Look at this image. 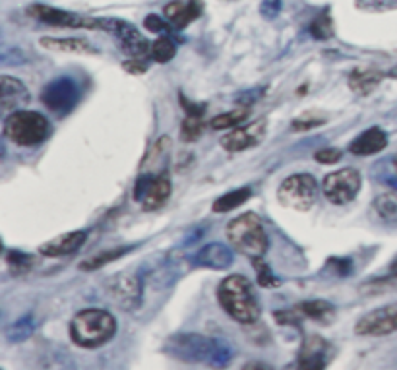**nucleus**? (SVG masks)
<instances>
[{"label":"nucleus","mask_w":397,"mask_h":370,"mask_svg":"<svg viewBox=\"0 0 397 370\" xmlns=\"http://www.w3.org/2000/svg\"><path fill=\"white\" fill-rule=\"evenodd\" d=\"M29 16L43 23H49L55 28H70V29H101L99 18H89V16L76 14L60 8L45 6V4H33L28 10Z\"/></svg>","instance_id":"obj_11"},{"label":"nucleus","mask_w":397,"mask_h":370,"mask_svg":"<svg viewBox=\"0 0 397 370\" xmlns=\"http://www.w3.org/2000/svg\"><path fill=\"white\" fill-rule=\"evenodd\" d=\"M126 252H130V246H119V249H111V250H101L97 254H93V256L85 258L84 262L80 263V270L84 271H93V270H99L107 263L114 262V260H119L121 256H124Z\"/></svg>","instance_id":"obj_25"},{"label":"nucleus","mask_w":397,"mask_h":370,"mask_svg":"<svg viewBox=\"0 0 397 370\" xmlns=\"http://www.w3.org/2000/svg\"><path fill=\"white\" fill-rule=\"evenodd\" d=\"M343 157V151L337 148H326V150H320L314 153V159L322 165H334Z\"/></svg>","instance_id":"obj_35"},{"label":"nucleus","mask_w":397,"mask_h":370,"mask_svg":"<svg viewBox=\"0 0 397 370\" xmlns=\"http://www.w3.org/2000/svg\"><path fill=\"white\" fill-rule=\"evenodd\" d=\"M116 334V320L111 312L101 308H87L78 312L70 322V337L78 347L97 349Z\"/></svg>","instance_id":"obj_3"},{"label":"nucleus","mask_w":397,"mask_h":370,"mask_svg":"<svg viewBox=\"0 0 397 370\" xmlns=\"http://www.w3.org/2000/svg\"><path fill=\"white\" fill-rule=\"evenodd\" d=\"M393 167H396V171H397V157H396V159H393Z\"/></svg>","instance_id":"obj_43"},{"label":"nucleus","mask_w":397,"mask_h":370,"mask_svg":"<svg viewBox=\"0 0 397 370\" xmlns=\"http://www.w3.org/2000/svg\"><path fill=\"white\" fill-rule=\"evenodd\" d=\"M252 266H254L256 278H258V283L266 287V289H273V287H279L281 281L273 276V271L270 270V266L263 262L262 256L260 258H252Z\"/></svg>","instance_id":"obj_32"},{"label":"nucleus","mask_w":397,"mask_h":370,"mask_svg":"<svg viewBox=\"0 0 397 370\" xmlns=\"http://www.w3.org/2000/svg\"><path fill=\"white\" fill-rule=\"evenodd\" d=\"M80 99V87L76 80L62 76V78H55L43 87L41 101L45 107L49 109L50 113L64 116L68 114L72 109L76 107Z\"/></svg>","instance_id":"obj_8"},{"label":"nucleus","mask_w":397,"mask_h":370,"mask_svg":"<svg viewBox=\"0 0 397 370\" xmlns=\"http://www.w3.org/2000/svg\"><path fill=\"white\" fill-rule=\"evenodd\" d=\"M99 22L101 31H107L116 37V41L126 55L132 58H143L151 55V45L132 23L122 22L119 18H99Z\"/></svg>","instance_id":"obj_9"},{"label":"nucleus","mask_w":397,"mask_h":370,"mask_svg":"<svg viewBox=\"0 0 397 370\" xmlns=\"http://www.w3.org/2000/svg\"><path fill=\"white\" fill-rule=\"evenodd\" d=\"M279 204L295 212H308L318 200V183L308 173L287 177L277 190Z\"/></svg>","instance_id":"obj_6"},{"label":"nucleus","mask_w":397,"mask_h":370,"mask_svg":"<svg viewBox=\"0 0 397 370\" xmlns=\"http://www.w3.org/2000/svg\"><path fill=\"white\" fill-rule=\"evenodd\" d=\"M249 107L244 105L241 109H234V111H227V113L215 116L212 121V129L213 130H227V129H236L241 126L242 122L249 119Z\"/></svg>","instance_id":"obj_26"},{"label":"nucleus","mask_w":397,"mask_h":370,"mask_svg":"<svg viewBox=\"0 0 397 370\" xmlns=\"http://www.w3.org/2000/svg\"><path fill=\"white\" fill-rule=\"evenodd\" d=\"M202 134H204L202 116H192V114H188L185 121H183V126H180V138H183V142H196Z\"/></svg>","instance_id":"obj_31"},{"label":"nucleus","mask_w":397,"mask_h":370,"mask_svg":"<svg viewBox=\"0 0 397 370\" xmlns=\"http://www.w3.org/2000/svg\"><path fill=\"white\" fill-rule=\"evenodd\" d=\"M324 119H297L293 122V130H312L318 129Z\"/></svg>","instance_id":"obj_38"},{"label":"nucleus","mask_w":397,"mask_h":370,"mask_svg":"<svg viewBox=\"0 0 397 370\" xmlns=\"http://www.w3.org/2000/svg\"><path fill=\"white\" fill-rule=\"evenodd\" d=\"M300 318H310L316 322H332L335 316V306L327 300H306L295 306Z\"/></svg>","instance_id":"obj_23"},{"label":"nucleus","mask_w":397,"mask_h":370,"mask_svg":"<svg viewBox=\"0 0 397 370\" xmlns=\"http://www.w3.org/2000/svg\"><path fill=\"white\" fill-rule=\"evenodd\" d=\"M337 266H334L335 270L339 271L341 276H345V273H349V270H351V262L349 260H334Z\"/></svg>","instance_id":"obj_40"},{"label":"nucleus","mask_w":397,"mask_h":370,"mask_svg":"<svg viewBox=\"0 0 397 370\" xmlns=\"http://www.w3.org/2000/svg\"><path fill=\"white\" fill-rule=\"evenodd\" d=\"M397 332V303L384 305L372 312L364 314L355 324L357 335H390Z\"/></svg>","instance_id":"obj_13"},{"label":"nucleus","mask_w":397,"mask_h":370,"mask_svg":"<svg viewBox=\"0 0 397 370\" xmlns=\"http://www.w3.org/2000/svg\"><path fill=\"white\" fill-rule=\"evenodd\" d=\"M170 190H173V186H170V178L167 175L142 173L136 180L134 200L142 204L146 212H153L169 200Z\"/></svg>","instance_id":"obj_10"},{"label":"nucleus","mask_w":397,"mask_h":370,"mask_svg":"<svg viewBox=\"0 0 397 370\" xmlns=\"http://www.w3.org/2000/svg\"><path fill=\"white\" fill-rule=\"evenodd\" d=\"M380 82H382V74L370 68H357L349 76V87L362 97L374 92Z\"/></svg>","instance_id":"obj_22"},{"label":"nucleus","mask_w":397,"mask_h":370,"mask_svg":"<svg viewBox=\"0 0 397 370\" xmlns=\"http://www.w3.org/2000/svg\"><path fill=\"white\" fill-rule=\"evenodd\" d=\"M122 68L130 74H134V76H140V74H146L148 70V66L140 62V58H136V60H126V62H122Z\"/></svg>","instance_id":"obj_39"},{"label":"nucleus","mask_w":397,"mask_h":370,"mask_svg":"<svg viewBox=\"0 0 397 370\" xmlns=\"http://www.w3.org/2000/svg\"><path fill=\"white\" fill-rule=\"evenodd\" d=\"M85 239H87V231H70V233L58 235L45 242V244H41L39 252L43 256L49 258L68 256V254H74L76 250L84 246Z\"/></svg>","instance_id":"obj_16"},{"label":"nucleus","mask_w":397,"mask_h":370,"mask_svg":"<svg viewBox=\"0 0 397 370\" xmlns=\"http://www.w3.org/2000/svg\"><path fill=\"white\" fill-rule=\"evenodd\" d=\"M310 33H312L316 39H330L334 36V23H332V18L327 14H320L312 23H310Z\"/></svg>","instance_id":"obj_33"},{"label":"nucleus","mask_w":397,"mask_h":370,"mask_svg":"<svg viewBox=\"0 0 397 370\" xmlns=\"http://www.w3.org/2000/svg\"><path fill=\"white\" fill-rule=\"evenodd\" d=\"M6 263L10 266L12 273H26L33 268L36 258L21 252V250H10V252H6Z\"/></svg>","instance_id":"obj_30"},{"label":"nucleus","mask_w":397,"mask_h":370,"mask_svg":"<svg viewBox=\"0 0 397 370\" xmlns=\"http://www.w3.org/2000/svg\"><path fill=\"white\" fill-rule=\"evenodd\" d=\"M388 146V134L384 132L382 129L378 126H372V129L364 130L361 136H357L355 140L349 146V151L353 156H376L382 150H386Z\"/></svg>","instance_id":"obj_19"},{"label":"nucleus","mask_w":397,"mask_h":370,"mask_svg":"<svg viewBox=\"0 0 397 370\" xmlns=\"http://www.w3.org/2000/svg\"><path fill=\"white\" fill-rule=\"evenodd\" d=\"M250 196H252V190L249 186H242V188H236L233 192L223 194L221 198L215 200L212 210L215 214H227L231 210H236L239 206H242L246 200H250Z\"/></svg>","instance_id":"obj_24"},{"label":"nucleus","mask_w":397,"mask_h":370,"mask_svg":"<svg viewBox=\"0 0 397 370\" xmlns=\"http://www.w3.org/2000/svg\"><path fill=\"white\" fill-rule=\"evenodd\" d=\"M177 55V45L175 41H170L169 37H159L156 39L153 43H151V58L159 62V65H165V62H169L173 60Z\"/></svg>","instance_id":"obj_29"},{"label":"nucleus","mask_w":397,"mask_h":370,"mask_svg":"<svg viewBox=\"0 0 397 370\" xmlns=\"http://www.w3.org/2000/svg\"><path fill=\"white\" fill-rule=\"evenodd\" d=\"M362 177L357 169H341V171L330 173L324 183H322V190L324 196L330 204L334 206H345L349 202L357 198V194L361 190Z\"/></svg>","instance_id":"obj_7"},{"label":"nucleus","mask_w":397,"mask_h":370,"mask_svg":"<svg viewBox=\"0 0 397 370\" xmlns=\"http://www.w3.org/2000/svg\"><path fill=\"white\" fill-rule=\"evenodd\" d=\"M244 369H270L268 364H256V363H249L244 364Z\"/></svg>","instance_id":"obj_41"},{"label":"nucleus","mask_w":397,"mask_h":370,"mask_svg":"<svg viewBox=\"0 0 397 370\" xmlns=\"http://www.w3.org/2000/svg\"><path fill=\"white\" fill-rule=\"evenodd\" d=\"M165 351L183 363L225 366L231 363L234 351L225 339L200 334H177L170 337Z\"/></svg>","instance_id":"obj_1"},{"label":"nucleus","mask_w":397,"mask_h":370,"mask_svg":"<svg viewBox=\"0 0 397 370\" xmlns=\"http://www.w3.org/2000/svg\"><path fill=\"white\" fill-rule=\"evenodd\" d=\"M233 250L225 244H221V242L206 244L194 256V263H198L202 268H210V270H227L229 266H233Z\"/></svg>","instance_id":"obj_17"},{"label":"nucleus","mask_w":397,"mask_h":370,"mask_svg":"<svg viewBox=\"0 0 397 370\" xmlns=\"http://www.w3.org/2000/svg\"><path fill=\"white\" fill-rule=\"evenodd\" d=\"M390 273H391V276H397V260H396V262H391Z\"/></svg>","instance_id":"obj_42"},{"label":"nucleus","mask_w":397,"mask_h":370,"mask_svg":"<svg viewBox=\"0 0 397 370\" xmlns=\"http://www.w3.org/2000/svg\"><path fill=\"white\" fill-rule=\"evenodd\" d=\"M29 101L28 87L18 78L12 76H0V107L2 111H14L23 107Z\"/></svg>","instance_id":"obj_18"},{"label":"nucleus","mask_w":397,"mask_h":370,"mask_svg":"<svg viewBox=\"0 0 397 370\" xmlns=\"http://www.w3.org/2000/svg\"><path fill=\"white\" fill-rule=\"evenodd\" d=\"M200 14H202V4L198 0H190V2L175 0L165 6V18L173 23L175 29H185L196 18H200Z\"/></svg>","instance_id":"obj_20"},{"label":"nucleus","mask_w":397,"mask_h":370,"mask_svg":"<svg viewBox=\"0 0 397 370\" xmlns=\"http://www.w3.org/2000/svg\"><path fill=\"white\" fill-rule=\"evenodd\" d=\"M180 105L186 109V114H192V116H204V113H206L204 103H192L190 99H186L185 95H180Z\"/></svg>","instance_id":"obj_37"},{"label":"nucleus","mask_w":397,"mask_h":370,"mask_svg":"<svg viewBox=\"0 0 397 370\" xmlns=\"http://www.w3.org/2000/svg\"><path fill=\"white\" fill-rule=\"evenodd\" d=\"M221 308L241 324H254L260 318V303L256 297L254 285L244 276H229L217 289Z\"/></svg>","instance_id":"obj_2"},{"label":"nucleus","mask_w":397,"mask_h":370,"mask_svg":"<svg viewBox=\"0 0 397 370\" xmlns=\"http://www.w3.org/2000/svg\"><path fill=\"white\" fill-rule=\"evenodd\" d=\"M279 12H281V0H262V4H260V14H262L266 20H273Z\"/></svg>","instance_id":"obj_36"},{"label":"nucleus","mask_w":397,"mask_h":370,"mask_svg":"<svg viewBox=\"0 0 397 370\" xmlns=\"http://www.w3.org/2000/svg\"><path fill=\"white\" fill-rule=\"evenodd\" d=\"M41 45L45 49L60 50V53H76V55H97V49L93 47L89 41L80 39V37H66V39H58V37H43Z\"/></svg>","instance_id":"obj_21"},{"label":"nucleus","mask_w":397,"mask_h":370,"mask_svg":"<svg viewBox=\"0 0 397 370\" xmlns=\"http://www.w3.org/2000/svg\"><path fill=\"white\" fill-rule=\"evenodd\" d=\"M266 134V124L263 122H254L250 126H236V129H231V132L223 136L219 140L221 148L223 150L231 151H244L249 148H254L260 143V140Z\"/></svg>","instance_id":"obj_15"},{"label":"nucleus","mask_w":397,"mask_h":370,"mask_svg":"<svg viewBox=\"0 0 397 370\" xmlns=\"http://www.w3.org/2000/svg\"><path fill=\"white\" fill-rule=\"evenodd\" d=\"M107 289H109L111 299L116 303V306H121L122 310L134 312L142 303V279L134 273H130V271H122V273L113 276L107 283Z\"/></svg>","instance_id":"obj_12"},{"label":"nucleus","mask_w":397,"mask_h":370,"mask_svg":"<svg viewBox=\"0 0 397 370\" xmlns=\"http://www.w3.org/2000/svg\"><path fill=\"white\" fill-rule=\"evenodd\" d=\"M33 332H36V320H33L31 314H28V316H23V318H20V320H16L12 326L8 327L6 337L8 342L20 343V342H26Z\"/></svg>","instance_id":"obj_27"},{"label":"nucleus","mask_w":397,"mask_h":370,"mask_svg":"<svg viewBox=\"0 0 397 370\" xmlns=\"http://www.w3.org/2000/svg\"><path fill=\"white\" fill-rule=\"evenodd\" d=\"M170 26L173 23L167 20V18H161L157 14H149L146 20H143V28L151 31V33H161V36H169Z\"/></svg>","instance_id":"obj_34"},{"label":"nucleus","mask_w":397,"mask_h":370,"mask_svg":"<svg viewBox=\"0 0 397 370\" xmlns=\"http://www.w3.org/2000/svg\"><path fill=\"white\" fill-rule=\"evenodd\" d=\"M334 355V349L320 335H308L303 347L298 351V369H326L330 359Z\"/></svg>","instance_id":"obj_14"},{"label":"nucleus","mask_w":397,"mask_h":370,"mask_svg":"<svg viewBox=\"0 0 397 370\" xmlns=\"http://www.w3.org/2000/svg\"><path fill=\"white\" fill-rule=\"evenodd\" d=\"M374 210L386 223L397 225V196L396 194H380L374 200Z\"/></svg>","instance_id":"obj_28"},{"label":"nucleus","mask_w":397,"mask_h":370,"mask_svg":"<svg viewBox=\"0 0 397 370\" xmlns=\"http://www.w3.org/2000/svg\"><path fill=\"white\" fill-rule=\"evenodd\" d=\"M4 136L21 148L39 146L50 136L53 129L47 116L36 111H16L4 119Z\"/></svg>","instance_id":"obj_5"},{"label":"nucleus","mask_w":397,"mask_h":370,"mask_svg":"<svg viewBox=\"0 0 397 370\" xmlns=\"http://www.w3.org/2000/svg\"><path fill=\"white\" fill-rule=\"evenodd\" d=\"M227 239L234 250L242 252L250 260L263 256L270 246L268 233L256 214H242L234 217L227 225Z\"/></svg>","instance_id":"obj_4"}]
</instances>
